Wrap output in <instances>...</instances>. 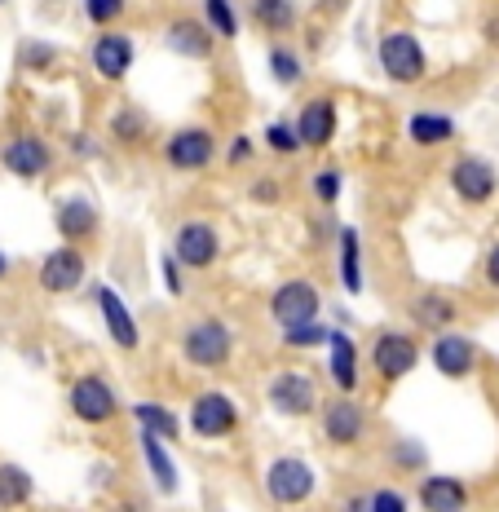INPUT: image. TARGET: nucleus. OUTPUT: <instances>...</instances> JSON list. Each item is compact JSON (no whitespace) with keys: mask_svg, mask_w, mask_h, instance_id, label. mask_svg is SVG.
<instances>
[{"mask_svg":"<svg viewBox=\"0 0 499 512\" xmlns=\"http://www.w3.org/2000/svg\"><path fill=\"white\" fill-rule=\"evenodd\" d=\"M327 371H332V384L345 398H354L358 384H363V354H358L354 336L341 327H332V340H327Z\"/></svg>","mask_w":499,"mask_h":512,"instance_id":"20","label":"nucleus"},{"mask_svg":"<svg viewBox=\"0 0 499 512\" xmlns=\"http://www.w3.org/2000/svg\"><path fill=\"white\" fill-rule=\"evenodd\" d=\"M407 137L424 151H433V146H451L455 137H460V128L447 111H411L407 120Z\"/></svg>","mask_w":499,"mask_h":512,"instance_id":"25","label":"nucleus"},{"mask_svg":"<svg viewBox=\"0 0 499 512\" xmlns=\"http://www.w3.org/2000/svg\"><path fill=\"white\" fill-rule=\"evenodd\" d=\"M336 128H341V106L327 93H314L305 98V106L296 111V133H301L305 151H327L336 142Z\"/></svg>","mask_w":499,"mask_h":512,"instance_id":"16","label":"nucleus"},{"mask_svg":"<svg viewBox=\"0 0 499 512\" xmlns=\"http://www.w3.org/2000/svg\"><path fill=\"white\" fill-rule=\"evenodd\" d=\"M133 62H137V40L129 36V31L106 27V31H98V36H93V45H89V67H93V76H98V80H106V84L129 80Z\"/></svg>","mask_w":499,"mask_h":512,"instance_id":"9","label":"nucleus"},{"mask_svg":"<svg viewBox=\"0 0 499 512\" xmlns=\"http://www.w3.org/2000/svg\"><path fill=\"white\" fill-rule=\"evenodd\" d=\"M314 490H318V477L301 455H279V460H270V468H265V495H270V504L301 508V504H310Z\"/></svg>","mask_w":499,"mask_h":512,"instance_id":"4","label":"nucleus"},{"mask_svg":"<svg viewBox=\"0 0 499 512\" xmlns=\"http://www.w3.org/2000/svg\"><path fill=\"white\" fill-rule=\"evenodd\" d=\"M137 442H142V460H146V468H151L155 490H159V495H177L182 477H177V464H173V455L164 451V442H159V437H151V433H142Z\"/></svg>","mask_w":499,"mask_h":512,"instance_id":"28","label":"nucleus"},{"mask_svg":"<svg viewBox=\"0 0 499 512\" xmlns=\"http://www.w3.org/2000/svg\"><path fill=\"white\" fill-rule=\"evenodd\" d=\"M447 186H451V195L460 199V204L482 208V204H491V199L499 195V168L491 164V159H482V155H455L451 168H447Z\"/></svg>","mask_w":499,"mask_h":512,"instance_id":"5","label":"nucleus"},{"mask_svg":"<svg viewBox=\"0 0 499 512\" xmlns=\"http://www.w3.org/2000/svg\"><path fill=\"white\" fill-rule=\"evenodd\" d=\"M93 301H98V314H102V327L106 336L115 340V349H124V354H133L137 345H142V327H137L129 301L120 296V287L111 283H98L93 287Z\"/></svg>","mask_w":499,"mask_h":512,"instance_id":"14","label":"nucleus"},{"mask_svg":"<svg viewBox=\"0 0 499 512\" xmlns=\"http://www.w3.org/2000/svg\"><path fill=\"white\" fill-rule=\"evenodd\" d=\"M252 155H257V142H252L248 133L230 137V146H226V164H230V168H243V164H248Z\"/></svg>","mask_w":499,"mask_h":512,"instance_id":"40","label":"nucleus"},{"mask_svg":"<svg viewBox=\"0 0 499 512\" xmlns=\"http://www.w3.org/2000/svg\"><path fill=\"white\" fill-rule=\"evenodd\" d=\"M248 14H252V23L274 40L292 36V31L301 27V5H296V0H248Z\"/></svg>","mask_w":499,"mask_h":512,"instance_id":"24","label":"nucleus"},{"mask_svg":"<svg viewBox=\"0 0 499 512\" xmlns=\"http://www.w3.org/2000/svg\"><path fill=\"white\" fill-rule=\"evenodd\" d=\"M265 151H270V155H288V159L301 155L305 142H301V133H296V120H274V124H265Z\"/></svg>","mask_w":499,"mask_h":512,"instance_id":"33","label":"nucleus"},{"mask_svg":"<svg viewBox=\"0 0 499 512\" xmlns=\"http://www.w3.org/2000/svg\"><path fill=\"white\" fill-rule=\"evenodd\" d=\"M318 9H323L327 18H336V14H345L349 9V0H318Z\"/></svg>","mask_w":499,"mask_h":512,"instance_id":"46","label":"nucleus"},{"mask_svg":"<svg viewBox=\"0 0 499 512\" xmlns=\"http://www.w3.org/2000/svg\"><path fill=\"white\" fill-rule=\"evenodd\" d=\"M327 340H332V327H323L314 318V323H301V327H288V332H283V345L288 349H318V345H327Z\"/></svg>","mask_w":499,"mask_h":512,"instance_id":"36","label":"nucleus"},{"mask_svg":"<svg viewBox=\"0 0 499 512\" xmlns=\"http://www.w3.org/2000/svg\"><path fill=\"white\" fill-rule=\"evenodd\" d=\"M217 151H221L217 133L204 124H182L164 137V164L173 173H204L212 159H217Z\"/></svg>","mask_w":499,"mask_h":512,"instance_id":"3","label":"nucleus"},{"mask_svg":"<svg viewBox=\"0 0 499 512\" xmlns=\"http://www.w3.org/2000/svg\"><path fill=\"white\" fill-rule=\"evenodd\" d=\"M36 279H40V287H45L49 296H67V292H76V287L89 279V256H84L76 243H62V248L45 252Z\"/></svg>","mask_w":499,"mask_h":512,"instance_id":"15","label":"nucleus"},{"mask_svg":"<svg viewBox=\"0 0 499 512\" xmlns=\"http://www.w3.org/2000/svg\"><path fill=\"white\" fill-rule=\"evenodd\" d=\"M58 62V49L49 40H23V67L27 71H49Z\"/></svg>","mask_w":499,"mask_h":512,"instance_id":"37","label":"nucleus"},{"mask_svg":"<svg viewBox=\"0 0 499 512\" xmlns=\"http://www.w3.org/2000/svg\"><path fill=\"white\" fill-rule=\"evenodd\" d=\"M164 49L186 62H208L217 53V36H212V27L204 18H173L164 27Z\"/></svg>","mask_w":499,"mask_h":512,"instance_id":"18","label":"nucleus"},{"mask_svg":"<svg viewBox=\"0 0 499 512\" xmlns=\"http://www.w3.org/2000/svg\"><path fill=\"white\" fill-rule=\"evenodd\" d=\"M199 9H204V23L212 27V36L217 40H239V31H243V14H239V5L235 0H199Z\"/></svg>","mask_w":499,"mask_h":512,"instance_id":"30","label":"nucleus"},{"mask_svg":"<svg viewBox=\"0 0 499 512\" xmlns=\"http://www.w3.org/2000/svg\"><path fill=\"white\" fill-rule=\"evenodd\" d=\"M0 5H5V0H0Z\"/></svg>","mask_w":499,"mask_h":512,"instance_id":"49","label":"nucleus"},{"mask_svg":"<svg viewBox=\"0 0 499 512\" xmlns=\"http://www.w3.org/2000/svg\"><path fill=\"white\" fill-rule=\"evenodd\" d=\"M173 256L186 265V270H212L221 261V234L212 221L204 217H190L177 226L173 234Z\"/></svg>","mask_w":499,"mask_h":512,"instance_id":"11","label":"nucleus"},{"mask_svg":"<svg viewBox=\"0 0 499 512\" xmlns=\"http://www.w3.org/2000/svg\"><path fill=\"white\" fill-rule=\"evenodd\" d=\"M106 128H111V142H120V146H142L151 120H146L142 106H115L111 120H106Z\"/></svg>","mask_w":499,"mask_h":512,"instance_id":"29","label":"nucleus"},{"mask_svg":"<svg viewBox=\"0 0 499 512\" xmlns=\"http://www.w3.org/2000/svg\"><path fill=\"white\" fill-rule=\"evenodd\" d=\"M98 208L89 204V199H80V195H71V199H62L58 208H53V226H58L62 234V243H89L93 234H98Z\"/></svg>","mask_w":499,"mask_h":512,"instance_id":"22","label":"nucleus"},{"mask_svg":"<svg viewBox=\"0 0 499 512\" xmlns=\"http://www.w3.org/2000/svg\"><path fill=\"white\" fill-rule=\"evenodd\" d=\"M67 407L76 415L80 424H89V429H102V424H111L115 415H120V398H115V384L106 376H76L67 389Z\"/></svg>","mask_w":499,"mask_h":512,"instance_id":"7","label":"nucleus"},{"mask_svg":"<svg viewBox=\"0 0 499 512\" xmlns=\"http://www.w3.org/2000/svg\"><path fill=\"white\" fill-rule=\"evenodd\" d=\"M416 499L424 512H469V486L451 473H429L420 477Z\"/></svg>","mask_w":499,"mask_h":512,"instance_id":"21","label":"nucleus"},{"mask_svg":"<svg viewBox=\"0 0 499 512\" xmlns=\"http://www.w3.org/2000/svg\"><path fill=\"white\" fill-rule=\"evenodd\" d=\"M265 67H270V80L279 84V89H296V84L305 80V67H301V58H296V49L292 45H270V53H265Z\"/></svg>","mask_w":499,"mask_h":512,"instance_id":"31","label":"nucleus"},{"mask_svg":"<svg viewBox=\"0 0 499 512\" xmlns=\"http://www.w3.org/2000/svg\"><path fill=\"white\" fill-rule=\"evenodd\" d=\"M367 362L376 367L380 380L394 384V380L411 376V371L420 367V345H416V336H407V332H380L376 340H371Z\"/></svg>","mask_w":499,"mask_h":512,"instance_id":"12","label":"nucleus"},{"mask_svg":"<svg viewBox=\"0 0 499 512\" xmlns=\"http://www.w3.org/2000/svg\"><path fill=\"white\" fill-rule=\"evenodd\" d=\"M318 314H323V292H318V283H310V279H288L270 292V318L279 332L314 323Z\"/></svg>","mask_w":499,"mask_h":512,"instance_id":"8","label":"nucleus"},{"mask_svg":"<svg viewBox=\"0 0 499 512\" xmlns=\"http://www.w3.org/2000/svg\"><path fill=\"white\" fill-rule=\"evenodd\" d=\"M482 279L499 292V243H491V248H486V256H482Z\"/></svg>","mask_w":499,"mask_h":512,"instance_id":"42","label":"nucleus"},{"mask_svg":"<svg viewBox=\"0 0 499 512\" xmlns=\"http://www.w3.org/2000/svg\"><path fill=\"white\" fill-rule=\"evenodd\" d=\"M248 195H252V199H257V204H274V199H279V195H283V190H279V181H274V177H261V181H257V186H252V190H248Z\"/></svg>","mask_w":499,"mask_h":512,"instance_id":"43","label":"nucleus"},{"mask_svg":"<svg viewBox=\"0 0 499 512\" xmlns=\"http://www.w3.org/2000/svg\"><path fill=\"white\" fill-rule=\"evenodd\" d=\"M336 270H341V287L349 296H363V234L358 226L336 230Z\"/></svg>","mask_w":499,"mask_h":512,"instance_id":"23","label":"nucleus"},{"mask_svg":"<svg viewBox=\"0 0 499 512\" xmlns=\"http://www.w3.org/2000/svg\"><path fill=\"white\" fill-rule=\"evenodd\" d=\"M182 358L199 371H221L235 358V332L221 318H195L182 332Z\"/></svg>","mask_w":499,"mask_h":512,"instance_id":"1","label":"nucleus"},{"mask_svg":"<svg viewBox=\"0 0 499 512\" xmlns=\"http://www.w3.org/2000/svg\"><path fill=\"white\" fill-rule=\"evenodd\" d=\"M5 274H9V256L0 252V279H5Z\"/></svg>","mask_w":499,"mask_h":512,"instance_id":"48","label":"nucleus"},{"mask_svg":"<svg viewBox=\"0 0 499 512\" xmlns=\"http://www.w3.org/2000/svg\"><path fill=\"white\" fill-rule=\"evenodd\" d=\"M0 168H5L9 177H18V181H36V177H45L53 168V146L45 142V137H36V133H18V137H9V142L0 146Z\"/></svg>","mask_w":499,"mask_h":512,"instance_id":"13","label":"nucleus"},{"mask_svg":"<svg viewBox=\"0 0 499 512\" xmlns=\"http://www.w3.org/2000/svg\"><path fill=\"white\" fill-rule=\"evenodd\" d=\"M411 323L424 327V332L442 336L455 327V301L447 292H420V301L411 305Z\"/></svg>","mask_w":499,"mask_h":512,"instance_id":"26","label":"nucleus"},{"mask_svg":"<svg viewBox=\"0 0 499 512\" xmlns=\"http://www.w3.org/2000/svg\"><path fill=\"white\" fill-rule=\"evenodd\" d=\"M323 437L327 446H358L367 437V411L354 398H332L323 407Z\"/></svg>","mask_w":499,"mask_h":512,"instance_id":"19","label":"nucleus"},{"mask_svg":"<svg viewBox=\"0 0 499 512\" xmlns=\"http://www.w3.org/2000/svg\"><path fill=\"white\" fill-rule=\"evenodd\" d=\"M71 151H76L80 159H93L98 155V142H93L89 133H71Z\"/></svg>","mask_w":499,"mask_h":512,"instance_id":"44","label":"nucleus"},{"mask_svg":"<svg viewBox=\"0 0 499 512\" xmlns=\"http://www.w3.org/2000/svg\"><path fill=\"white\" fill-rule=\"evenodd\" d=\"M186 429L195 433V437H204V442H226V437L239 429L235 398H230L226 389L195 393V402H190V415H186Z\"/></svg>","mask_w":499,"mask_h":512,"instance_id":"6","label":"nucleus"},{"mask_svg":"<svg viewBox=\"0 0 499 512\" xmlns=\"http://www.w3.org/2000/svg\"><path fill=\"white\" fill-rule=\"evenodd\" d=\"M482 40H486V45H495V49H499V14H491V18L482 23Z\"/></svg>","mask_w":499,"mask_h":512,"instance_id":"45","label":"nucleus"},{"mask_svg":"<svg viewBox=\"0 0 499 512\" xmlns=\"http://www.w3.org/2000/svg\"><path fill=\"white\" fill-rule=\"evenodd\" d=\"M389 455H394V464L402 468V473H416V468H424V460H429V455H424V446L411 442V437H398Z\"/></svg>","mask_w":499,"mask_h":512,"instance_id":"38","label":"nucleus"},{"mask_svg":"<svg viewBox=\"0 0 499 512\" xmlns=\"http://www.w3.org/2000/svg\"><path fill=\"white\" fill-rule=\"evenodd\" d=\"M159 274H164V292H168V296H182V292H186V265L177 261L173 252L159 261Z\"/></svg>","mask_w":499,"mask_h":512,"instance_id":"39","label":"nucleus"},{"mask_svg":"<svg viewBox=\"0 0 499 512\" xmlns=\"http://www.w3.org/2000/svg\"><path fill=\"white\" fill-rule=\"evenodd\" d=\"M341 190H345L341 168H318V173L310 177V195H314V204H323V208H332L336 199H341Z\"/></svg>","mask_w":499,"mask_h":512,"instance_id":"34","label":"nucleus"},{"mask_svg":"<svg viewBox=\"0 0 499 512\" xmlns=\"http://www.w3.org/2000/svg\"><path fill=\"white\" fill-rule=\"evenodd\" d=\"M429 362L438 376L469 380L477 371V362H482V354H477V345L464 332H442V336H433V345H429Z\"/></svg>","mask_w":499,"mask_h":512,"instance_id":"17","label":"nucleus"},{"mask_svg":"<svg viewBox=\"0 0 499 512\" xmlns=\"http://www.w3.org/2000/svg\"><path fill=\"white\" fill-rule=\"evenodd\" d=\"M341 512H371V499H358V495H354V499H345Z\"/></svg>","mask_w":499,"mask_h":512,"instance_id":"47","label":"nucleus"},{"mask_svg":"<svg viewBox=\"0 0 499 512\" xmlns=\"http://www.w3.org/2000/svg\"><path fill=\"white\" fill-rule=\"evenodd\" d=\"M265 402L283 420H305V415L318 411V384L305 371H279V376L265 384Z\"/></svg>","mask_w":499,"mask_h":512,"instance_id":"10","label":"nucleus"},{"mask_svg":"<svg viewBox=\"0 0 499 512\" xmlns=\"http://www.w3.org/2000/svg\"><path fill=\"white\" fill-rule=\"evenodd\" d=\"M376 58H380V71H385L394 84L411 89L429 76V53H424L416 31H385L376 45Z\"/></svg>","mask_w":499,"mask_h":512,"instance_id":"2","label":"nucleus"},{"mask_svg":"<svg viewBox=\"0 0 499 512\" xmlns=\"http://www.w3.org/2000/svg\"><path fill=\"white\" fill-rule=\"evenodd\" d=\"M133 420H137V429L159 437V442H177L182 437V415L168 411L164 402H151V398L133 402Z\"/></svg>","mask_w":499,"mask_h":512,"instance_id":"27","label":"nucleus"},{"mask_svg":"<svg viewBox=\"0 0 499 512\" xmlns=\"http://www.w3.org/2000/svg\"><path fill=\"white\" fill-rule=\"evenodd\" d=\"M371 512H407V495H402V490L380 486L376 495H371Z\"/></svg>","mask_w":499,"mask_h":512,"instance_id":"41","label":"nucleus"},{"mask_svg":"<svg viewBox=\"0 0 499 512\" xmlns=\"http://www.w3.org/2000/svg\"><path fill=\"white\" fill-rule=\"evenodd\" d=\"M31 490H36V482H31V473L27 468H18V464H0V508H23L27 499H31Z\"/></svg>","mask_w":499,"mask_h":512,"instance_id":"32","label":"nucleus"},{"mask_svg":"<svg viewBox=\"0 0 499 512\" xmlns=\"http://www.w3.org/2000/svg\"><path fill=\"white\" fill-rule=\"evenodd\" d=\"M80 9H84V18H89L98 31L106 27H115L124 14H129V0H80Z\"/></svg>","mask_w":499,"mask_h":512,"instance_id":"35","label":"nucleus"}]
</instances>
